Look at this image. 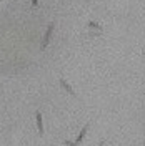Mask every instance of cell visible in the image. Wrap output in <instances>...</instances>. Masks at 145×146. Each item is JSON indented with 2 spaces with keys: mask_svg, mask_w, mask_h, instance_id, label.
<instances>
[{
  "mask_svg": "<svg viewBox=\"0 0 145 146\" xmlns=\"http://www.w3.org/2000/svg\"><path fill=\"white\" fill-rule=\"evenodd\" d=\"M54 27H55L54 22H52V23L47 27V32H45V35H44V40H42V50H45L47 45H48V42H50V36H52V32H54Z\"/></svg>",
  "mask_w": 145,
  "mask_h": 146,
  "instance_id": "1",
  "label": "cell"
},
{
  "mask_svg": "<svg viewBox=\"0 0 145 146\" xmlns=\"http://www.w3.org/2000/svg\"><path fill=\"white\" fill-rule=\"evenodd\" d=\"M35 118H37V129H38V135L44 136V119H42V113L35 111Z\"/></svg>",
  "mask_w": 145,
  "mask_h": 146,
  "instance_id": "2",
  "label": "cell"
},
{
  "mask_svg": "<svg viewBox=\"0 0 145 146\" xmlns=\"http://www.w3.org/2000/svg\"><path fill=\"white\" fill-rule=\"evenodd\" d=\"M60 86H62V88H64L67 93H68V95H72V96H77V93L73 91V88L70 86V85H68V82H65L64 78H60Z\"/></svg>",
  "mask_w": 145,
  "mask_h": 146,
  "instance_id": "3",
  "label": "cell"
},
{
  "mask_svg": "<svg viewBox=\"0 0 145 146\" xmlns=\"http://www.w3.org/2000/svg\"><path fill=\"white\" fill-rule=\"evenodd\" d=\"M89 128H90V123H87L85 126L82 128V131H80V133H79V136H77V143H79V145H80V143H82V139L85 138V135H87V129H89Z\"/></svg>",
  "mask_w": 145,
  "mask_h": 146,
  "instance_id": "4",
  "label": "cell"
},
{
  "mask_svg": "<svg viewBox=\"0 0 145 146\" xmlns=\"http://www.w3.org/2000/svg\"><path fill=\"white\" fill-rule=\"evenodd\" d=\"M89 27H90V28H95V30H102V27H100L99 23H95V22H89Z\"/></svg>",
  "mask_w": 145,
  "mask_h": 146,
  "instance_id": "5",
  "label": "cell"
},
{
  "mask_svg": "<svg viewBox=\"0 0 145 146\" xmlns=\"http://www.w3.org/2000/svg\"><path fill=\"white\" fill-rule=\"evenodd\" d=\"M64 145H65V146H80L79 143H73V141H68V139H65Z\"/></svg>",
  "mask_w": 145,
  "mask_h": 146,
  "instance_id": "6",
  "label": "cell"
},
{
  "mask_svg": "<svg viewBox=\"0 0 145 146\" xmlns=\"http://www.w3.org/2000/svg\"><path fill=\"white\" fill-rule=\"evenodd\" d=\"M32 7H38V0H32Z\"/></svg>",
  "mask_w": 145,
  "mask_h": 146,
  "instance_id": "7",
  "label": "cell"
},
{
  "mask_svg": "<svg viewBox=\"0 0 145 146\" xmlns=\"http://www.w3.org/2000/svg\"><path fill=\"white\" fill-rule=\"evenodd\" d=\"M144 56H145V52H144Z\"/></svg>",
  "mask_w": 145,
  "mask_h": 146,
  "instance_id": "8",
  "label": "cell"
}]
</instances>
